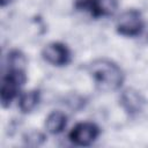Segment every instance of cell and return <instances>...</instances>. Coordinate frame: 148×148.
I'll return each mask as SVG.
<instances>
[{
	"mask_svg": "<svg viewBox=\"0 0 148 148\" xmlns=\"http://www.w3.org/2000/svg\"><path fill=\"white\" fill-rule=\"evenodd\" d=\"M7 60V72L2 76L0 88V98L3 108L10 105V103L18 95L21 87L27 80V59L24 54L18 50H13L8 53Z\"/></svg>",
	"mask_w": 148,
	"mask_h": 148,
	"instance_id": "cell-1",
	"label": "cell"
},
{
	"mask_svg": "<svg viewBox=\"0 0 148 148\" xmlns=\"http://www.w3.org/2000/svg\"><path fill=\"white\" fill-rule=\"evenodd\" d=\"M88 72L95 86L102 91H113L119 89L125 80L124 72L113 61L109 59H96L89 67Z\"/></svg>",
	"mask_w": 148,
	"mask_h": 148,
	"instance_id": "cell-2",
	"label": "cell"
},
{
	"mask_svg": "<svg viewBox=\"0 0 148 148\" xmlns=\"http://www.w3.org/2000/svg\"><path fill=\"white\" fill-rule=\"evenodd\" d=\"M116 29L117 32L123 36H139L143 30V18L141 13L136 9H127L123 12L117 20Z\"/></svg>",
	"mask_w": 148,
	"mask_h": 148,
	"instance_id": "cell-3",
	"label": "cell"
},
{
	"mask_svg": "<svg viewBox=\"0 0 148 148\" xmlns=\"http://www.w3.org/2000/svg\"><path fill=\"white\" fill-rule=\"evenodd\" d=\"M99 135V128L96 124L83 121L76 124L69 132L68 139L76 146H90Z\"/></svg>",
	"mask_w": 148,
	"mask_h": 148,
	"instance_id": "cell-4",
	"label": "cell"
},
{
	"mask_svg": "<svg viewBox=\"0 0 148 148\" xmlns=\"http://www.w3.org/2000/svg\"><path fill=\"white\" fill-rule=\"evenodd\" d=\"M76 8L90 14L94 17L109 16L116 12V0H77Z\"/></svg>",
	"mask_w": 148,
	"mask_h": 148,
	"instance_id": "cell-5",
	"label": "cell"
},
{
	"mask_svg": "<svg viewBox=\"0 0 148 148\" xmlns=\"http://www.w3.org/2000/svg\"><path fill=\"white\" fill-rule=\"evenodd\" d=\"M42 56L45 61L54 66H64L71 61V51L59 42H52L44 46Z\"/></svg>",
	"mask_w": 148,
	"mask_h": 148,
	"instance_id": "cell-6",
	"label": "cell"
},
{
	"mask_svg": "<svg viewBox=\"0 0 148 148\" xmlns=\"http://www.w3.org/2000/svg\"><path fill=\"white\" fill-rule=\"evenodd\" d=\"M120 104L128 114L133 116L142 111L145 98L138 90L127 88L120 94Z\"/></svg>",
	"mask_w": 148,
	"mask_h": 148,
	"instance_id": "cell-7",
	"label": "cell"
},
{
	"mask_svg": "<svg viewBox=\"0 0 148 148\" xmlns=\"http://www.w3.org/2000/svg\"><path fill=\"white\" fill-rule=\"evenodd\" d=\"M67 124V117L61 111H53L51 112L46 120H45V127L49 133L51 134H59L61 133Z\"/></svg>",
	"mask_w": 148,
	"mask_h": 148,
	"instance_id": "cell-8",
	"label": "cell"
},
{
	"mask_svg": "<svg viewBox=\"0 0 148 148\" xmlns=\"http://www.w3.org/2000/svg\"><path fill=\"white\" fill-rule=\"evenodd\" d=\"M39 103V91L34 89L25 91L20 95L18 98V108L21 112L23 113H29L31 112Z\"/></svg>",
	"mask_w": 148,
	"mask_h": 148,
	"instance_id": "cell-9",
	"label": "cell"
},
{
	"mask_svg": "<svg viewBox=\"0 0 148 148\" xmlns=\"http://www.w3.org/2000/svg\"><path fill=\"white\" fill-rule=\"evenodd\" d=\"M13 0H1V6L2 7H5V6H7L8 3H10Z\"/></svg>",
	"mask_w": 148,
	"mask_h": 148,
	"instance_id": "cell-10",
	"label": "cell"
}]
</instances>
